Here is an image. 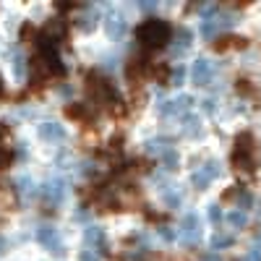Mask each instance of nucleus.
Wrapping results in <instances>:
<instances>
[{
	"instance_id": "f257e3e1",
	"label": "nucleus",
	"mask_w": 261,
	"mask_h": 261,
	"mask_svg": "<svg viewBox=\"0 0 261 261\" xmlns=\"http://www.w3.org/2000/svg\"><path fill=\"white\" fill-rule=\"evenodd\" d=\"M136 39L146 47H162L165 42L170 39V27L165 24L162 18H149L136 29Z\"/></svg>"
},
{
	"instance_id": "f03ea898",
	"label": "nucleus",
	"mask_w": 261,
	"mask_h": 261,
	"mask_svg": "<svg viewBox=\"0 0 261 261\" xmlns=\"http://www.w3.org/2000/svg\"><path fill=\"white\" fill-rule=\"evenodd\" d=\"M37 241L45 246L50 253H55V256H63V253H65L63 238H60L58 227H53V225H39V227H37Z\"/></svg>"
},
{
	"instance_id": "7ed1b4c3",
	"label": "nucleus",
	"mask_w": 261,
	"mask_h": 261,
	"mask_svg": "<svg viewBox=\"0 0 261 261\" xmlns=\"http://www.w3.org/2000/svg\"><path fill=\"white\" fill-rule=\"evenodd\" d=\"M232 162L241 170H253V139L248 134H243L241 139L235 141V154Z\"/></svg>"
},
{
	"instance_id": "20e7f679",
	"label": "nucleus",
	"mask_w": 261,
	"mask_h": 261,
	"mask_svg": "<svg viewBox=\"0 0 261 261\" xmlns=\"http://www.w3.org/2000/svg\"><path fill=\"white\" fill-rule=\"evenodd\" d=\"M220 172H222L220 162H217V160H209L204 167H199V170L193 172L191 183H193V188L204 191V188H209V183H212V180H217V178H220Z\"/></svg>"
},
{
	"instance_id": "39448f33",
	"label": "nucleus",
	"mask_w": 261,
	"mask_h": 261,
	"mask_svg": "<svg viewBox=\"0 0 261 261\" xmlns=\"http://www.w3.org/2000/svg\"><path fill=\"white\" fill-rule=\"evenodd\" d=\"M199 238H201V222H199V217H196V212H188L180 222V241L186 246H193Z\"/></svg>"
},
{
	"instance_id": "423d86ee",
	"label": "nucleus",
	"mask_w": 261,
	"mask_h": 261,
	"mask_svg": "<svg viewBox=\"0 0 261 261\" xmlns=\"http://www.w3.org/2000/svg\"><path fill=\"white\" fill-rule=\"evenodd\" d=\"M232 24H235V16H214V18H209V21H204V24H201V37L204 39H212L217 32H222V29H227Z\"/></svg>"
},
{
	"instance_id": "0eeeda50",
	"label": "nucleus",
	"mask_w": 261,
	"mask_h": 261,
	"mask_svg": "<svg viewBox=\"0 0 261 261\" xmlns=\"http://www.w3.org/2000/svg\"><path fill=\"white\" fill-rule=\"evenodd\" d=\"M212 73H214V65L206 60V58H199L193 63V71H191V79L196 86H206L212 81Z\"/></svg>"
},
{
	"instance_id": "6e6552de",
	"label": "nucleus",
	"mask_w": 261,
	"mask_h": 261,
	"mask_svg": "<svg viewBox=\"0 0 261 261\" xmlns=\"http://www.w3.org/2000/svg\"><path fill=\"white\" fill-rule=\"evenodd\" d=\"M191 97H178V99H170V102H162L160 105V115H165V118H170V115H180V113H186L188 107H191Z\"/></svg>"
},
{
	"instance_id": "1a4fd4ad",
	"label": "nucleus",
	"mask_w": 261,
	"mask_h": 261,
	"mask_svg": "<svg viewBox=\"0 0 261 261\" xmlns=\"http://www.w3.org/2000/svg\"><path fill=\"white\" fill-rule=\"evenodd\" d=\"M39 136L45 141H63L65 139V128L60 123H39Z\"/></svg>"
},
{
	"instance_id": "9d476101",
	"label": "nucleus",
	"mask_w": 261,
	"mask_h": 261,
	"mask_svg": "<svg viewBox=\"0 0 261 261\" xmlns=\"http://www.w3.org/2000/svg\"><path fill=\"white\" fill-rule=\"evenodd\" d=\"M107 34H110L113 39H120L125 34V18L120 11H113L110 16H107Z\"/></svg>"
},
{
	"instance_id": "9b49d317",
	"label": "nucleus",
	"mask_w": 261,
	"mask_h": 261,
	"mask_svg": "<svg viewBox=\"0 0 261 261\" xmlns=\"http://www.w3.org/2000/svg\"><path fill=\"white\" fill-rule=\"evenodd\" d=\"M84 238H86V248H94L97 253H102V248H105V230L102 227H89Z\"/></svg>"
},
{
	"instance_id": "f8f14e48",
	"label": "nucleus",
	"mask_w": 261,
	"mask_h": 261,
	"mask_svg": "<svg viewBox=\"0 0 261 261\" xmlns=\"http://www.w3.org/2000/svg\"><path fill=\"white\" fill-rule=\"evenodd\" d=\"M45 199L50 201V204H60L63 199H65V183L58 178V180H53V183H47V188H45Z\"/></svg>"
},
{
	"instance_id": "ddd939ff",
	"label": "nucleus",
	"mask_w": 261,
	"mask_h": 261,
	"mask_svg": "<svg viewBox=\"0 0 261 261\" xmlns=\"http://www.w3.org/2000/svg\"><path fill=\"white\" fill-rule=\"evenodd\" d=\"M188 45H191V32L180 29L178 37H175V45H172V53H175V55H183V53L188 50Z\"/></svg>"
},
{
	"instance_id": "4468645a",
	"label": "nucleus",
	"mask_w": 261,
	"mask_h": 261,
	"mask_svg": "<svg viewBox=\"0 0 261 261\" xmlns=\"http://www.w3.org/2000/svg\"><path fill=\"white\" fill-rule=\"evenodd\" d=\"M165 204L167 206H178L180 201H183V193L178 191V186H165Z\"/></svg>"
},
{
	"instance_id": "2eb2a0df",
	"label": "nucleus",
	"mask_w": 261,
	"mask_h": 261,
	"mask_svg": "<svg viewBox=\"0 0 261 261\" xmlns=\"http://www.w3.org/2000/svg\"><path fill=\"white\" fill-rule=\"evenodd\" d=\"M227 222H230L232 227H246V225H248V214L235 209V212H230V214H227Z\"/></svg>"
},
{
	"instance_id": "dca6fc26",
	"label": "nucleus",
	"mask_w": 261,
	"mask_h": 261,
	"mask_svg": "<svg viewBox=\"0 0 261 261\" xmlns=\"http://www.w3.org/2000/svg\"><path fill=\"white\" fill-rule=\"evenodd\" d=\"M160 160L165 162V167H167V170H172V167L178 165V151L172 149V146H167V149L162 151V154H160Z\"/></svg>"
},
{
	"instance_id": "f3484780",
	"label": "nucleus",
	"mask_w": 261,
	"mask_h": 261,
	"mask_svg": "<svg viewBox=\"0 0 261 261\" xmlns=\"http://www.w3.org/2000/svg\"><path fill=\"white\" fill-rule=\"evenodd\" d=\"M79 27H81L84 32H89V29H94V27H97V13L92 11V13H86V16H81V18H79Z\"/></svg>"
},
{
	"instance_id": "a211bd4d",
	"label": "nucleus",
	"mask_w": 261,
	"mask_h": 261,
	"mask_svg": "<svg viewBox=\"0 0 261 261\" xmlns=\"http://www.w3.org/2000/svg\"><path fill=\"white\" fill-rule=\"evenodd\" d=\"M232 241H235L232 235H214L212 238V248H227V246H232Z\"/></svg>"
},
{
	"instance_id": "6ab92c4d",
	"label": "nucleus",
	"mask_w": 261,
	"mask_h": 261,
	"mask_svg": "<svg viewBox=\"0 0 261 261\" xmlns=\"http://www.w3.org/2000/svg\"><path fill=\"white\" fill-rule=\"evenodd\" d=\"M11 68H13V76L21 81V79H24V58H21V55H13V65H11Z\"/></svg>"
},
{
	"instance_id": "aec40b11",
	"label": "nucleus",
	"mask_w": 261,
	"mask_h": 261,
	"mask_svg": "<svg viewBox=\"0 0 261 261\" xmlns=\"http://www.w3.org/2000/svg\"><path fill=\"white\" fill-rule=\"evenodd\" d=\"M199 125H201V123H199V118H193V115H188V118H186V134H188V136H193V134H199V130H201Z\"/></svg>"
},
{
	"instance_id": "412c9836",
	"label": "nucleus",
	"mask_w": 261,
	"mask_h": 261,
	"mask_svg": "<svg viewBox=\"0 0 261 261\" xmlns=\"http://www.w3.org/2000/svg\"><path fill=\"white\" fill-rule=\"evenodd\" d=\"M183 76H186V71L183 68H175V71H172V76H170V84L172 86H180L183 84Z\"/></svg>"
},
{
	"instance_id": "4be33fe9",
	"label": "nucleus",
	"mask_w": 261,
	"mask_h": 261,
	"mask_svg": "<svg viewBox=\"0 0 261 261\" xmlns=\"http://www.w3.org/2000/svg\"><path fill=\"white\" fill-rule=\"evenodd\" d=\"M81 261H99V253L94 248H84L81 251Z\"/></svg>"
},
{
	"instance_id": "5701e85b",
	"label": "nucleus",
	"mask_w": 261,
	"mask_h": 261,
	"mask_svg": "<svg viewBox=\"0 0 261 261\" xmlns=\"http://www.w3.org/2000/svg\"><path fill=\"white\" fill-rule=\"evenodd\" d=\"M241 261H261V248H251V251H248Z\"/></svg>"
},
{
	"instance_id": "b1692460",
	"label": "nucleus",
	"mask_w": 261,
	"mask_h": 261,
	"mask_svg": "<svg viewBox=\"0 0 261 261\" xmlns=\"http://www.w3.org/2000/svg\"><path fill=\"white\" fill-rule=\"evenodd\" d=\"M209 220H212V222H220V220H222V212H220V206H217V204L209 206Z\"/></svg>"
},
{
	"instance_id": "393cba45",
	"label": "nucleus",
	"mask_w": 261,
	"mask_h": 261,
	"mask_svg": "<svg viewBox=\"0 0 261 261\" xmlns=\"http://www.w3.org/2000/svg\"><path fill=\"white\" fill-rule=\"evenodd\" d=\"M160 235L165 238V241H175V238H180V232H172L170 227H162V230H160Z\"/></svg>"
},
{
	"instance_id": "a878e982",
	"label": "nucleus",
	"mask_w": 261,
	"mask_h": 261,
	"mask_svg": "<svg viewBox=\"0 0 261 261\" xmlns=\"http://www.w3.org/2000/svg\"><path fill=\"white\" fill-rule=\"evenodd\" d=\"M201 261H222L217 253H206V256H201Z\"/></svg>"
},
{
	"instance_id": "bb28decb",
	"label": "nucleus",
	"mask_w": 261,
	"mask_h": 261,
	"mask_svg": "<svg viewBox=\"0 0 261 261\" xmlns=\"http://www.w3.org/2000/svg\"><path fill=\"white\" fill-rule=\"evenodd\" d=\"M256 248H261V235L256 238Z\"/></svg>"
}]
</instances>
